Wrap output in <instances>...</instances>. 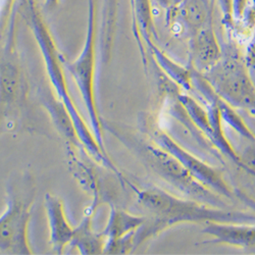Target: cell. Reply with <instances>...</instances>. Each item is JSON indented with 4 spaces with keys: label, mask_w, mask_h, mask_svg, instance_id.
<instances>
[{
    "label": "cell",
    "mask_w": 255,
    "mask_h": 255,
    "mask_svg": "<svg viewBox=\"0 0 255 255\" xmlns=\"http://www.w3.org/2000/svg\"><path fill=\"white\" fill-rule=\"evenodd\" d=\"M138 202L148 211L143 225L134 235V249L142 243L159 235L163 231L180 224H255L253 211L221 208L198 202L193 199L181 198L156 187L142 190L135 189Z\"/></svg>",
    "instance_id": "cell-1"
},
{
    "label": "cell",
    "mask_w": 255,
    "mask_h": 255,
    "mask_svg": "<svg viewBox=\"0 0 255 255\" xmlns=\"http://www.w3.org/2000/svg\"><path fill=\"white\" fill-rule=\"evenodd\" d=\"M29 19L37 43L40 47L42 55H43L49 79L59 96L62 105L65 106L67 113L72 119L78 138L82 141L84 146L87 148L90 154L94 156L95 159L113 169L115 173H118V169L101 149L94 134L89 131V128L79 115V112L76 109L73 99L68 91L66 79L63 77V71L60 63V56L58 55L54 41L43 19H42L41 14H39L36 7L32 3L29 6Z\"/></svg>",
    "instance_id": "cell-2"
},
{
    "label": "cell",
    "mask_w": 255,
    "mask_h": 255,
    "mask_svg": "<svg viewBox=\"0 0 255 255\" xmlns=\"http://www.w3.org/2000/svg\"><path fill=\"white\" fill-rule=\"evenodd\" d=\"M159 87L163 101L156 122L160 129L203 160L225 165L226 157L201 133L180 102L178 95L181 88L164 73L160 78Z\"/></svg>",
    "instance_id": "cell-3"
},
{
    "label": "cell",
    "mask_w": 255,
    "mask_h": 255,
    "mask_svg": "<svg viewBox=\"0 0 255 255\" xmlns=\"http://www.w3.org/2000/svg\"><path fill=\"white\" fill-rule=\"evenodd\" d=\"M203 76L223 100L255 121V84L235 50H223L220 61Z\"/></svg>",
    "instance_id": "cell-4"
},
{
    "label": "cell",
    "mask_w": 255,
    "mask_h": 255,
    "mask_svg": "<svg viewBox=\"0 0 255 255\" xmlns=\"http://www.w3.org/2000/svg\"><path fill=\"white\" fill-rule=\"evenodd\" d=\"M137 148L152 171L184 197L211 206L230 208L226 198L203 186L173 155L151 140L150 143H138Z\"/></svg>",
    "instance_id": "cell-5"
},
{
    "label": "cell",
    "mask_w": 255,
    "mask_h": 255,
    "mask_svg": "<svg viewBox=\"0 0 255 255\" xmlns=\"http://www.w3.org/2000/svg\"><path fill=\"white\" fill-rule=\"evenodd\" d=\"M146 128L150 140L162 148L164 151L173 155L203 186L227 200L236 198L234 189L224 179L222 173L217 167L180 145L160 129L156 120L146 122Z\"/></svg>",
    "instance_id": "cell-6"
},
{
    "label": "cell",
    "mask_w": 255,
    "mask_h": 255,
    "mask_svg": "<svg viewBox=\"0 0 255 255\" xmlns=\"http://www.w3.org/2000/svg\"><path fill=\"white\" fill-rule=\"evenodd\" d=\"M68 69L73 75L77 86L82 94L85 106L88 111L92 132L105 152L102 136V125L99 119L95 103L94 79H95V3L94 0H89V15L86 39L83 51L79 57L69 63Z\"/></svg>",
    "instance_id": "cell-7"
},
{
    "label": "cell",
    "mask_w": 255,
    "mask_h": 255,
    "mask_svg": "<svg viewBox=\"0 0 255 255\" xmlns=\"http://www.w3.org/2000/svg\"><path fill=\"white\" fill-rule=\"evenodd\" d=\"M30 204L9 199L7 208L0 217V251L8 254H31L28 241Z\"/></svg>",
    "instance_id": "cell-8"
},
{
    "label": "cell",
    "mask_w": 255,
    "mask_h": 255,
    "mask_svg": "<svg viewBox=\"0 0 255 255\" xmlns=\"http://www.w3.org/2000/svg\"><path fill=\"white\" fill-rule=\"evenodd\" d=\"M189 67L205 74L214 68L223 55V48L211 25L200 29L189 38Z\"/></svg>",
    "instance_id": "cell-9"
},
{
    "label": "cell",
    "mask_w": 255,
    "mask_h": 255,
    "mask_svg": "<svg viewBox=\"0 0 255 255\" xmlns=\"http://www.w3.org/2000/svg\"><path fill=\"white\" fill-rule=\"evenodd\" d=\"M202 234L209 237L203 244L255 248V224L206 223Z\"/></svg>",
    "instance_id": "cell-10"
},
{
    "label": "cell",
    "mask_w": 255,
    "mask_h": 255,
    "mask_svg": "<svg viewBox=\"0 0 255 255\" xmlns=\"http://www.w3.org/2000/svg\"><path fill=\"white\" fill-rule=\"evenodd\" d=\"M174 24H178L190 38L200 29L210 25V0H184L175 9L168 11Z\"/></svg>",
    "instance_id": "cell-11"
},
{
    "label": "cell",
    "mask_w": 255,
    "mask_h": 255,
    "mask_svg": "<svg viewBox=\"0 0 255 255\" xmlns=\"http://www.w3.org/2000/svg\"><path fill=\"white\" fill-rule=\"evenodd\" d=\"M45 206L50 230V243L54 252L61 254L65 246L71 244L75 229L68 222L63 205L58 198L47 194Z\"/></svg>",
    "instance_id": "cell-12"
},
{
    "label": "cell",
    "mask_w": 255,
    "mask_h": 255,
    "mask_svg": "<svg viewBox=\"0 0 255 255\" xmlns=\"http://www.w3.org/2000/svg\"><path fill=\"white\" fill-rule=\"evenodd\" d=\"M145 217H137L126 211L113 208L108 225L101 233L106 241H115L122 239L136 231L145 222Z\"/></svg>",
    "instance_id": "cell-13"
},
{
    "label": "cell",
    "mask_w": 255,
    "mask_h": 255,
    "mask_svg": "<svg viewBox=\"0 0 255 255\" xmlns=\"http://www.w3.org/2000/svg\"><path fill=\"white\" fill-rule=\"evenodd\" d=\"M150 46L153 57L162 71L169 79L173 82H175L178 86L181 88V90H184L186 93H190L191 91V75H192V70L190 67L185 68L177 62H175L173 59L169 58L166 54H164L159 48H157L155 45H153L151 42L148 43Z\"/></svg>",
    "instance_id": "cell-14"
},
{
    "label": "cell",
    "mask_w": 255,
    "mask_h": 255,
    "mask_svg": "<svg viewBox=\"0 0 255 255\" xmlns=\"http://www.w3.org/2000/svg\"><path fill=\"white\" fill-rule=\"evenodd\" d=\"M90 223L91 218L87 217L80 227L75 229L71 245L78 247L82 254L103 253L106 239L102 234H96L91 230Z\"/></svg>",
    "instance_id": "cell-15"
},
{
    "label": "cell",
    "mask_w": 255,
    "mask_h": 255,
    "mask_svg": "<svg viewBox=\"0 0 255 255\" xmlns=\"http://www.w3.org/2000/svg\"><path fill=\"white\" fill-rule=\"evenodd\" d=\"M217 104L219 106L223 123L232 128L239 136H241L248 142L255 143V137L253 133L251 132L245 119L239 115L238 111L232 108L229 103L223 100L220 96L217 99Z\"/></svg>",
    "instance_id": "cell-16"
},
{
    "label": "cell",
    "mask_w": 255,
    "mask_h": 255,
    "mask_svg": "<svg viewBox=\"0 0 255 255\" xmlns=\"http://www.w3.org/2000/svg\"><path fill=\"white\" fill-rule=\"evenodd\" d=\"M137 2V14L143 34L148 43H150V33L152 31V16L150 10V4L148 0H136Z\"/></svg>",
    "instance_id": "cell-17"
},
{
    "label": "cell",
    "mask_w": 255,
    "mask_h": 255,
    "mask_svg": "<svg viewBox=\"0 0 255 255\" xmlns=\"http://www.w3.org/2000/svg\"><path fill=\"white\" fill-rule=\"evenodd\" d=\"M244 62L252 81L255 84V34L246 49Z\"/></svg>",
    "instance_id": "cell-18"
},
{
    "label": "cell",
    "mask_w": 255,
    "mask_h": 255,
    "mask_svg": "<svg viewBox=\"0 0 255 255\" xmlns=\"http://www.w3.org/2000/svg\"><path fill=\"white\" fill-rule=\"evenodd\" d=\"M105 10L104 18L106 20V34H108V42H110V34L116 15V0H105Z\"/></svg>",
    "instance_id": "cell-19"
},
{
    "label": "cell",
    "mask_w": 255,
    "mask_h": 255,
    "mask_svg": "<svg viewBox=\"0 0 255 255\" xmlns=\"http://www.w3.org/2000/svg\"><path fill=\"white\" fill-rule=\"evenodd\" d=\"M221 6L222 13L224 15V22L227 26L233 25V0H218Z\"/></svg>",
    "instance_id": "cell-20"
},
{
    "label": "cell",
    "mask_w": 255,
    "mask_h": 255,
    "mask_svg": "<svg viewBox=\"0 0 255 255\" xmlns=\"http://www.w3.org/2000/svg\"><path fill=\"white\" fill-rule=\"evenodd\" d=\"M249 0H233L234 20H240L245 17Z\"/></svg>",
    "instance_id": "cell-21"
},
{
    "label": "cell",
    "mask_w": 255,
    "mask_h": 255,
    "mask_svg": "<svg viewBox=\"0 0 255 255\" xmlns=\"http://www.w3.org/2000/svg\"><path fill=\"white\" fill-rule=\"evenodd\" d=\"M234 193H235L236 199H238L240 202H242L245 206H247L251 211L255 214V199L250 197L248 194L243 192L240 189H234Z\"/></svg>",
    "instance_id": "cell-22"
},
{
    "label": "cell",
    "mask_w": 255,
    "mask_h": 255,
    "mask_svg": "<svg viewBox=\"0 0 255 255\" xmlns=\"http://www.w3.org/2000/svg\"><path fill=\"white\" fill-rule=\"evenodd\" d=\"M184 0H168V6H167V10L171 11L173 9H175L176 7H178Z\"/></svg>",
    "instance_id": "cell-23"
},
{
    "label": "cell",
    "mask_w": 255,
    "mask_h": 255,
    "mask_svg": "<svg viewBox=\"0 0 255 255\" xmlns=\"http://www.w3.org/2000/svg\"><path fill=\"white\" fill-rule=\"evenodd\" d=\"M244 118V117H243ZM246 118H247V116H246ZM246 123H247V125H248V127L250 128V130H251V132L253 133V135H254V137H255V121L253 120V119H251V118H247L246 120Z\"/></svg>",
    "instance_id": "cell-24"
},
{
    "label": "cell",
    "mask_w": 255,
    "mask_h": 255,
    "mask_svg": "<svg viewBox=\"0 0 255 255\" xmlns=\"http://www.w3.org/2000/svg\"><path fill=\"white\" fill-rule=\"evenodd\" d=\"M59 2V0H45V7L47 8H53L57 3Z\"/></svg>",
    "instance_id": "cell-25"
},
{
    "label": "cell",
    "mask_w": 255,
    "mask_h": 255,
    "mask_svg": "<svg viewBox=\"0 0 255 255\" xmlns=\"http://www.w3.org/2000/svg\"><path fill=\"white\" fill-rule=\"evenodd\" d=\"M159 1V3L162 5V6H164L165 8H167V6H168V0H158Z\"/></svg>",
    "instance_id": "cell-26"
}]
</instances>
